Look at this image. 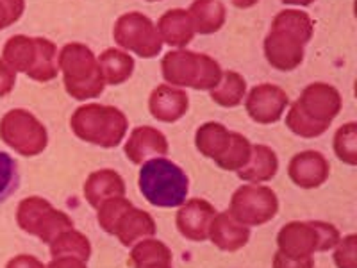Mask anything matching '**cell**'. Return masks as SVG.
Wrapping results in <instances>:
<instances>
[{
    "instance_id": "obj_23",
    "label": "cell",
    "mask_w": 357,
    "mask_h": 268,
    "mask_svg": "<svg viewBox=\"0 0 357 268\" xmlns=\"http://www.w3.org/2000/svg\"><path fill=\"white\" fill-rule=\"evenodd\" d=\"M100 66L104 82L111 86L122 84L132 75L134 72V59L123 50L107 49L100 54L97 59Z\"/></svg>"
},
{
    "instance_id": "obj_13",
    "label": "cell",
    "mask_w": 357,
    "mask_h": 268,
    "mask_svg": "<svg viewBox=\"0 0 357 268\" xmlns=\"http://www.w3.org/2000/svg\"><path fill=\"white\" fill-rule=\"evenodd\" d=\"M216 216V209L211 202L204 199L184 200L177 213V229L184 238L191 241L207 240V232L213 218Z\"/></svg>"
},
{
    "instance_id": "obj_18",
    "label": "cell",
    "mask_w": 357,
    "mask_h": 268,
    "mask_svg": "<svg viewBox=\"0 0 357 268\" xmlns=\"http://www.w3.org/2000/svg\"><path fill=\"white\" fill-rule=\"evenodd\" d=\"M123 195H126V183L122 175L111 168H102L86 179L84 197L89 206H93L95 209H98L106 200Z\"/></svg>"
},
{
    "instance_id": "obj_43",
    "label": "cell",
    "mask_w": 357,
    "mask_h": 268,
    "mask_svg": "<svg viewBox=\"0 0 357 268\" xmlns=\"http://www.w3.org/2000/svg\"><path fill=\"white\" fill-rule=\"evenodd\" d=\"M149 2H158V0H149Z\"/></svg>"
},
{
    "instance_id": "obj_4",
    "label": "cell",
    "mask_w": 357,
    "mask_h": 268,
    "mask_svg": "<svg viewBox=\"0 0 357 268\" xmlns=\"http://www.w3.org/2000/svg\"><path fill=\"white\" fill-rule=\"evenodd\" d=\"M73 134L79 140L102 149H114L122 143L127 133V117L113 106L86 104L75 110L70 120Z\"/></svg>"
},
{
    "instance_id": "obj_42",
    "label": "cell",
    "mask_w": 357,
    "mask_h": 268,
    "mask_svg": "<svg viewBox=\"0 0 357 268\" xmlns=\"http://www.w3.org/2000/svg\"><path fill=\"white\" fill-rule=\"evenodd\" d=\"M145 268H172L168 263H155V265H151V267H145Z\"/></svg>"
},
{
    "instance_id": "obj_22",
    "label": "cell",
    "mask_w": 357,
    "mask_h": 268,
    "mask_svg": "<svg viewBox=\"0 0 357 268\" xmlns=\"http://www.w3.org/2000/svg\"><path fill=\"white\" fill-rule=\"evenodd\" d=\"M188 15L199 34H213L225 24V6L220 0H195Z\"/></svg>"
},
{
    "instance_id": "obj_34",
    "label": "cell",
    "mask_w": 357,
    "mask_h": 268,
    "mask_svg": "<svg viewBox=\"0 0 357 268\" xmlns=\"http://www.w3.org/2000/svg\"><path fill=\"white\" fill-rule=\"evenodd\" d=\"M334 251V263L337 268H357V236L349 234L337 241Z\"/></svg>"
},
{
    "instance_id": "obj_32",
    "label": "cell",
    "mask_w": 357,
    "mask_h": 268,
    "mask_svg": "<svg viewBox=\"0 0 357 268\" xmlns=\"http://www.w3.org/2000/svg\"><path fill=\"white\" fill-rule=\"evenodd\" d=\"M132 207V202L127 200L126 197H114V199L106 200L97 209V220L98 225H100L107 234H114V229H116L118 222L122 220V216L129 211Z\"/></svg>"
},
{
    "instance_id": "obj_14",
    "label": "cell",
    "mask_w": 357,
    "mask_h": 268,
    "mask_svg": "<svg viewBox=\"0 0 357 268\" xmlns=\"http://www.w3.org/2000/svg\"><path fill=\"white\" fill-rule=\"evenodd\" d=\"M331 165L324 154L317 151H305L293 156L289 161L288 175L293 183L304 190L318 188L329 179Z\"/></svg>"
},
{
    "instance_id": "obj_9",
    "label": "cell",
    "mask_w": 357,
    "mask_h": 268,
    "mask_svg": "<svg viewBox=\"0 0 357 268\" xmlns=\"http://www.w3.org/2000/svg\"><path fill=\"white\" fill-rule=\"evenodd\" d=\"M0 138L25 158L41 154L49 143V134L43 124L25 110H11L2 117Z\"/></svg>"
},
{
    "instance_id": "obj_26",
    "label": "cell",
    "mask_w": 357,
    "mask_h": 268,
    "mask_svg": "<svg viewBox=\"0 0 357 268\" xmlns=\"http://www.w3.org/2000/svg\"><path fill=\"white\" fill-rule=\"evenodd\" d=\"M34 43H36V57L33 66L27 70V75L38 82L52 81L59 72L56 45L47 38H34Z\"/></svg>"
},
{
    "instance_id": "obj_29",
    "label": "cell",
    "mask_w": 357,
    "mask_h": 268,
    "mask_svg": "<svg viewBox=\"0 0 357 268\" xmlns=\"http://www.w3.org/2000/svg\"><path fill=\"white\" fill-rule=\"evenodd\" d=\"M155 263H172V252L167 245L154 238H146L134 245L129 256V267L145 268Z\"/></svg>"
},
{
    "instance_id": "obj_5",
    "label": "cell",
    "mask_w": 357,
    "mask_h": 268,
    "mask_svg": "<svg viewBox=\"0 0 357 268\" xmlns=\"http://www.w3.org/2000/svg\"><path fill=\"white\" fill-rule=\"evenodd\" d=\"M57 66L63 72V81L70 97L77 100L95 98L104 91V77L97 57L82 43H68L59 52Z\"/></svg>"
},
{
    "instance_id": "obj_10",
    "label": "cell",
    "mask_w": 357,
    "mask_h": 268,
    "mask_svg": "<svg viewBox=\"0 0 357 268\" xmlns=\"http://www.w3.org/2000/svg\"><path fill=\"white\" fill-rule=\"evenodd\" d=\"M113 38L122 49L130 50L145 59L155 57L162 49L161 36L154 22L138 11L126 13L118 18Z\"/></svg>"
},
{
    "instance_id": "obj_17",
    "label": "cell",
    "mask_w": 357,
    "mask_h": 268,
    "mask_svg": "<svg viewBox=\"0 0 357 268\" xmlns=\"http://www.w3.org/2000/svg\"><path fill=\"white\" fill-rule=\"evenodd\" d=\"M188 106H190V98L186 91L168 84L158 86L149 98V110L159 122H177L186 114Z\"/></svg>"
},
{
    "instance_id": "obj_39",
    "label": "cell",
    "mask_w": 357,
    "mask_h": 268,
    "mask_svg": "<svg viewBox=\"0 0 357 268\" xmlns=\"http://www.w3.org/2000/svg\"><path fill=\"white\" fill-rule=\"evenodd\" d=\"M47 268H88L86 261L77 260V258H52Z\"/></svg>"
},
{
    "instance_id": "obj_33",
    "label": "cell",
    "mask_w": 357,
    "mask_h": 268,
    "mask_svg": "<svg viewBox=\"0 0 357 268\" xmlns=\"http://www.w3.org/2000/svg\"><path fill=\"white\" fill-rule=\"evenodd\" d=\"M20 177H18L17 161L6 152H0V202L15 193L18 188Z\"/></svg>"
},
{
    "instance_id": "obj_3",
    "label": "cell",
    "mask_w": 357,
    "mask_h": 268,
    "mask_svg": "<svg viewBox=\"0 0 357 268\" xmlns=\"http://www.w3.org/2000/svg\"><path fill=\"white\" fill-rule=\"evenodd\" d=\"M139 191L152 206L178 207L186 200L190 179L174 161L154 158L142 165L138 179Z\"/></svg>"
},
{
    "instance_id": "obj_25",
    "label": "cell",
    "mask_w": 357,
    "mask_h": 268,
    "mask_svg": "<svg viewBox=\"0 0 357 268\" xmlns=\"http://www.w3.org/2000/svg\"><path fill=\"white\" fill-rule=\"evenodd\" d=\"M34 57H36L34 38L22 36V34L9 38L2 50V61L15 72L27 73V70L33 66Z\"/></svg>"
},
{
    "instance_id": "obj_12",
    "label": "cell",
    "mask_w": 357,
    "mask_h": 268,
    "mask_svg": "<svg viewBox=\"0 0 357 268\" xmlns=\"http://www.w3.org/2000/svg\"><path fill=\"white\" fill-rule=\"evenodd\" d=\"M289 106V98L282 88L275 84H259L248 91L247 113L257 124H275L280 120L286 107Z\"/></svg>"
},
{
    "instance_id": "obj_7",
    "label": "cell",
    "mask_w": 357,
    "mask_h": 268,
    "mask_svg": "<svg viewBox=\"0 0 357 268\" xmlns=\"http://www.w3.org/2000/svg\"><path fill=\"white\" fill-rule=\"evenodd\" d=\"M341 240L340 231L333 223L309 220V222H289L279 231L277 245L279 252L293 260L312 258L314 252L331 251Z\"/></svg>"
},
{
    "instance_id": "obj_36",
    "label": "cell",
    "mask_w": 357,
    "mask_h": 268,
    "mask_svg": "<svg viewBox=\"0 0 357 268\" xmlns=\"http://www.w3.org/2000/svg\"><path fill=\"white\" fill-rule=\"evenodd\" d=\"M273 268H314L312 258H302V260H293L284 256L282 252L277 251L273 256Z\"/></svg>"
},
{
    "instance_id": "obj_28",
    "label": "cell",
    "mask_w": 357,
    "mask_h": 268,
    "mask_svg": "<svg viewBox=\"0 0 357 268\" xmlns=\"http://www.w3.org/2000/svg\"><path fill=\"white\" fill-rule=\"evenodd\" d=\"M247 94V82L238 72L227 70L222 73V81L211 89V98L222 107H236Z\"/></svg>"
},
{
    "instance_id": "obj_20",
    "label": "cell",
    "mask_w": 357,
    "mask_h": 268,
    "mask_svg": "<svg viewBox=\"0 0 357 268\" xmlns=\"http://www.w3.org/2000/svg\"><path fill=\"white\" fill-rule=\"evenodd\" d=\"M158 33L161 36V41L168 43L170 47H177V49L186 47L195 36L190 15L184 9H170L165 13L158 22Z\"/></svg>"
},
{
    "instance_id": "obj_31",
    "label": "cell",
    "mask_w": 357,
    "mask_h": 268,
    "mask_svg": "<svg viewBox=\"0 0 357 268\" xmlns=\"http://www.w3.org/2000/svg\"><path fill=\"white\" fill-rule=\"evenodd\" d=\"M334 152L337 159L354 167L357 165V124L349 122L340 127L334 136Z\"/></svg>"
},
{
    "instance_id": "obj_19",
    "label": "cell",
    "mask_w": 357,
    "mask_h": 268,
    "mask_svg": "<svg viewBox=\"0 0 357 268\" xmlns=\"http://www.w3.org/2000/svg\"><path fill=\"white\" fill-rule=\"evenodd\" d=\"M155 231H158V228H155V222L151 213L132 206L118 222L113 236H116L120 244L126 245V247H134L142 240L152 238Z\"/></svg>"
},
{
    "instance_id": "obj_24",
    "label": "cell",
    "mask_w": 357,
    "mask_h": 268,
    "mask_svg": "<svg viewBox=\"0 0 357 268\" xmlns=\"http://www.w3.org/2000/svg\"><path fill=\"white\" fill-rule=\"evenodd\" d=\"M231 142V131L227 127L216 122H207L202 127H199L195 136V145L199 152L206 158L216 159L225 152Z\"/></svg>"
},
{
    "instance_id": "obj_2",
    "label": "cell",
    "mask_w": 357,
    "mask_h": 268,
    "mask_svg": "<svg viewBox=\"0 0 357 268\" xmlns=\"http://www.w3.org/2000/svg\"><path fill=\"white\" fill-rule=\"evenodd\" d=\"M341 111V95L334 86L325 82L309 84L301 98L289 106L286 126L302 138H318L329 129Z\"/></svg>"
},
{
    "instance_id": "obj_30",
    "label": "cell",
    "mask_w": 357,
    "mask_h": 268,
    "mask_svg": "<svg viewBox=\"0 0 357 268\" xmlns=\"http://www.w3.org/2000/svg\"><path fill=\"white\" fill-rule=\"evenodd\" d=\"M250 152H252V145L250 142L245 138L243 134L231 133V142H229V147L215 163L222 168V170L238 172L248 163V159H250Z\"/></svg>"
},
{
    "instance_id": "obj_6",
    "label": "cell",
    "mask_w": 357,
    "mask_h": 268,
    "mask_svg": "<svg viewBox=\"0 0 357 268\" xmlns=\"http://www.w3.org/2000/svg\"><path fill=\"white\" fill-rule=\"evenodd\" d=\"M162 77L170 84L186 86L193 89H209L222 81V68L207 54H197L191 50H172L161 61Z\"/></svg>"
},
{
    "instance_id": "obj_1",
    "label": "cell",
    "mask_w": 357,
    "mask_h": 268,
    "mask_svg": "<svg viewBox=\"0 0 357 268\" xmlns=\"http://www.w3.org/2000/svg\"><path fill=\"white\" fill-rule=\"evenodd\" d=\"M314 33V24L301 9H284L273 18L264 40V56L277 70L289 72L304 61V47Z\"/></svg>"
},
{
    "instance_id": "obj_27",
    "label": "cell",
    "mask_w": 357,
    "mask_h": 268,
    "mask_svg": "<svg viewBox=\"0 0 357 268\" xmlns=\"http://www.w3.org/2000/svg\"><path fill=\"white\" fill-rule=\"evenodd\" d=\"M50 256L52 258H77V260L88 261L91 256V244L82 232L75 229L61 232L56 240L50 244Z\"/></svg>"
},
{
    "instance_id": "obj_38",
    "label": "cell",
    "mask_w": 357,
    "mask_h": 268,
    "mask_svg": "<svg viewBox=\"0 0 357 268\" xmlns=\"http://www.w3.org/2000/svg\"><path fill=\"white\" fill-rule=\"evenodd\" d=\"M6 268H47L43 263H41L38 258L29 256V254H20V256H15Z\"/></svg>"
},
{
    "instance_id": "obj_41",
    "label": "cell",
    "mask_w": 357,
    "mask_h": 268,
    "mask_svg": "<svg viewBox=\"0 0 357 268\" xmlns=\"http://www.w3.org/2000/svg\"><path fill=\"white\" fill-rule=\"evenodd\" d=\"M286 6H311L314 0H282Z\"/></svg>"
},
{
    "instance_id": "obj_11",
    "label": "cell",
    "mask_w": 357,
    "mask_h": 268,
    "mask_svg": "<svg viewBox=\"0 0 357 268\" xmlns=\"http://www.w3.org/2000/svg\"><path fill=\"white\" fill-rule=\"evenodd\" d=\"M279 211L275 191L259 184H247L234 191L229 213L243 225H264Z\"/></svg>"
},
{
    "instance_id": "obj_16",
    "label": "cell",
    "mask_w": 357,
    "mask_h": 268,
    "mask_svg": "<svg viewBox=\"0 0 357 268\" xmlns=\"http://www.w3.org/2000/svg\"><path fill=\"white\" fill-rule=\"evenodd\" d=\"M207 238L223 252H236L243 248L250 240V229L248 225L240 223L229 211L216 213L209 225Z\"/></svg>"
},
{
    "instance_id": "obj_37",
    "label": "cell",
    "mask_w": 357,
    "mask_h": 268,
    "mask_svg": "<svg viewBox=\"0 0 357 268\" xmlns=\"http://www.w3.org/2000/svg\"><path fill=\"white\" fill-rule=\"evenodd\" d=\"M17 82V72L9 68L2 59H0V97H6L13 91Z\"/></svg>"
},
{
    "instance_id": "obj_40",
    "label": "cell",
    "mask_w": 357,
    "mask_h": 268,
    "mask_svg": "<svg viewBox=\"0 0 357 268\" xmlns=\"http://www.w3.org/2000/svg\"><path fill=\"white\" fill-rule=\"evenodd\" d=\"M232 6H236V8H240V9H248L252 8V6H256L259 0H231Z\"/></svg>"
},
{
    "instance_id": "obj_35",
    "label": "cell",
    "mask_w": 357,
    "mask_h": 268,
    "mask_svg": "<svg viewBox=\"0 0 357 268\" xmlns=\"http://www.w3.org/2000/svg\"><path fill=\"white\" fill-rule=\"evenodd\" d=\"M25 11V0H0V31L22 18Z\"/></svg>"
},
{
    "instance_id": "obj_15",
    "label": "cell",
    "mask_w": 357,
    "mask_h": 268,
    "mask_svg": "<svg viewBox=\"0 0 357 268\" xmlns=\"http://www.w3.org/2000/svg\"><path fill=\"white\" fill-rule=\"evenodd\" d=\"M168 154V140L161 131L151 126H142L130 133L126 143V156L134 165H143L154 158H165Z\"/></svg>"
},
{
    "instance_id": "obj_8",
    "label": "cell",
    "mask_w": 357,
    "mask_h": 268,
    "mask_svg": "<svg viewBox=\"0 0 357 268\" xmlns=\"http://www.w3.org/2000/svg\"><path fill=\"white\" fill-rule=\"evenodd\" d=\"M17 222L22 231L38 236L43 244H52L61 232L73 228L65 211H59L49 200L41 197H27L18 204Z\"/></svg>"
},
{
    "instance_id": "obj_21",
    "label": "cell",
    "mask_w": 357,
    "mask_h": 268,
    "mask_svg": "<svg viewBox=\"0 0 357 268\" xmlns=\"http://www.w3.org/2000/svg\"><path fill=\"white\" fill-rule=\"evenodd\" d=\"M277 170H279V158H277L275 152L266 145H254L250 159L241 170H238V177L241 181L257 184L275 177Z\"/></svg>"
}]
</instances>
